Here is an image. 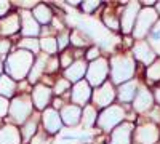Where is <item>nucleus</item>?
I'll list each match as a JSON object with an SVG mask.
<instances>
[{"label":"nucleus","instance_id":"nucleus-1","mask_svg":"<svg viewBox=\"0 0 160 144\" xmlns=\"http://www.w3.org/2000/svg\"><path fill=\"white\" fill-rule=\"evenodd\" d=\"M34 64V58L32 53L26 50H18L16 53H11L7 58V74L10 78H16V80H21L31 72V67Z\"/></svg>","mask_w":160,"mask_h":144},{"label":"nucleus","instance_id":"nucleus-2","mask_svg":"<svg viewBox=\"0 0 160 144\" xmlns=\"http://www.w3.org/2000/svg\"><path fill=\"white\" fill-rule=\"evenodd\" d=\"M111 66H112V80L114 83L128 82L135 74V61L130 56H114L111 59Z\"/></svg>","mask_w":160,"mask_h":144},{"label":"nucleus","instance_id":"nucleus-3","mask_svg":"<svg viewBox=\"0 0 160 144\" xmlns=\"http://www.w3.org/2000/svg\"><path fill=\"white\" fill-rule=\"evenodd\" d=\"M8 112L15 123H26V120L29 119V115L32 112V101L26 96L15 98L10 104Z\"/></svg>","mask_w":160,"mask_h":144},{"label":"nucleus","instance_id":"nucleus-4","mask_svg":"<svg viewBox=\"0 0 160 144\" xmlns=\"http://www.w3.org/2000/svg\"><path fill=\"white\" fill-rule=\"evenodd\" d=\"M154 22H157V13L154 8H144L139 10L138 13V18H136V24H135V29H133V35L136 38H142L146 34H148Z\"/></svg>","mask_w":160,"mask_h":144},{"label":"nucleus","instance_id":"nucleus-5","mask_svg":"<svg viewBox=\"0 0 160 144\" xmlns=\"http://www.w3.org/2000/svg\"><path fill=\"white\" fill-rule=\"evenodd\" d=\"M108 71H109V66H108V61L106 59H95L90 67L87 71V78H88V85H93V87H101L104 82H106V77H108Z\"/></svg>","mask_w":160,"mask_h":144},{"label":"nucleus","instance_id":"nucleus-6","mask_svg":"<svg viewBox=\"0 0 160 144\" xmlns=\"http://www.w3.org/2000/svg\"><path fill=\"white\" fill-rule=\"evenodd\" d=\"M125 112L120 106H109L108 109H104L98 119V125L104 130V132H109L115 125H118L123 120Z\"/></svg>","mask_w":160,"mask_h":144},{"label":"nucleus","instance_id":"nucleus-7","mask_svg":"<svg viewBox=\"0 0 160 144\" xmlns=\"http://www.w3.org/2000/svg\"><path fill=\"white\" fill-rule=\"evenodd\" d=\"M115 98V91H114V87L112 83L109 82H104L101 87H98L93 93V102L96 104L98 107H106L114 101Z\"/></svg>","mask_w":160,"mask_h":144},{"label":"nucleus","instance_id":"nucleus-8","mask_svg":"<svg viewBox=\"0 0 160 144\" xmlns=\"http://www.w3.org/2000/svg\"><path fill=\"white\" fill-rule=\"evenodd\" d=\"M139 13V3L138 2H128L123 13H122V31L125 34H130L133 31V26Z\"/></svg>","mask_w":160,"mask_h":144},{"label":"nucleus","instance_id":"nucleus-9","mask_svg":"<svg viewBox=\"0 0 160 144\" xmlns=\"http://www.w3.org/2000/svg\"><path fill=\"white\" fill-rule=\"evenodd\" d=\"M135 139L139 144H155L158 141V128L154 123L142 125L136 130Z\"/></svg>","mask_w":160,"mask_h":144},{"label":"nucleus","instance_id":"nucleus-10","mask_svg":"<svg viewBox=\"0 0 160 144\" xmlns=\"http://www.w3.org/2000/svg\"><path fill=\"white\" fill-rule=\"evenodd\" d=\"M42 120H43V127L48 133H58L61 132V117L55 109H45L43 115H42Z\"/></svg>","mask_w":160,"mask_h":144},{"label":"nucleus","instance_id":"nucleus-11","mask_svg":"<svg viewBox=\"0 0 160 144\" xmlns=\"http://www.w3.org/2000/svg\"><path fill=\"white\" fill-rule=\"evenodd\" d=\"M51 99V90L45 85H37L32 91V101L35 104V107L40 109V111H43L47 106H48V102Z\"/></svg>","mask_w":160,"mask_h":144},{"label":"nucleus","instance_id":"nucleus-12","mask_svg":"<svg viewBox=\"0 0 160 144\" xmlns=\"http://www.w3.org/2000/svg\"><path fill=\"white\" fill-rule=\"evenodd\" d=\"M21 21H22V35L26 37H35L38 35L40 32V27H38V22L35 21V18L32 16V13H29L28 10H24L21 13Z\"/></svg>","mask_w":160,"mask_h":144},{"label":"nucleus","instance_id":"nucleus-13","mask_svg":"<svg viewBox=\"0 0 160 144\" xmlns=\"http://www.w3.org/2000/svg\"><path fill=\"white\" fill-rule=\"evenodd\" d=\"M61 122L66 123V125H69V127H75L80 119H82V111H80L78 106H74V104H71V106H64L61 114Z\"/></svg>","mask_w":160,"mask_h":144},{"label":"nucleus","instance_id":"nucleus-14","mask_svg":"<svg viewBox=\"0 0 160 144\" xmlns=\"http://www.w3.org/2000/svg\"><path fill=\"white\" fill-rule=\"evenodd\" d=\"M152 102H154L152 95L146 88H141L139 91H136L135 101H133V107H135V111H138V112H146V111H149L152 107Z\"/></svg>","mask_w":160,"mask_h":144},{"label":"nucleus","instance_id":"nucleus-15","mask_svg":"<svg viewBox=\"0 0 160 144\" xmlns=\"http://www.w3.org/2000/svg\"><path fill=\"white\" fill-rule=\"evenodd\" d=\"M131 130H133V125L131 123H122V125H118L112 132L111 144H130Z\"/></svg>","mask_w":160,"mask_h":144},{"label":"nucleus","instance_id":"nucleus-16","mask_svg":"<svg viewBox=\"0 0 160 144\" xmlns=\"http://www.w3.org/2000/svg\"><path fill=\"white\" fill-rule=\"evenodd\" d=\"M87 72V64L85 61H75L74 64H71V66L64 71V77L66 80H68L69 83L71 82H80V78L83 77V74Z\"/></svg>","mask_w":160,"mask_h":144},{"label":"nucleus","instance_id":"nucleus-17","mask_svg":"<svg viewBox=\"0 0 160 144\" xmlns=\"http://www.w3.org/2000/svg\"><path fill=\"white\" fill-rule=\"evenodd\" d=\"M90 96H91V90H90L88 82H82V80L77 82L72 90V96H71L72 101L75 104H85L90 99Z\"/></svg>","mask_w":160,"mask_h":144},{"label":"nucleus","instance_id":"nucleus-18","mask_svg":"<svg viewBox=\"0 0 160 144\" xmlns=\"http://www.w3.org/2000/svg\"><path fill=\"white\" fill-rule=\"evenodd\" d=\"M135 58L139 59L144 64H151L155 59V53H154V50H151V47L146 43V42L139 40L135 45Z\"/></svg>","mask_w":160,"mask_h":144},{"label":"nucleus","instance_id":"nucleus-19","mask_svg":"<svg viewBox=\"0 0 160 144\" xmlns=\"http://www.w3.org/2000/svg\"><path fill=\"white\" fill-rule=\"evenodd\" d=\"M21 135L19 130L13 125H7L0 128V144H19Z\"/></svg>","mask_w":160,"mask_h":144},{"label":"nucleus","instance_id":"nucleus-20","mask_svg":"<svg viewBox=\"0 0 160 144\" xmlns=\"http://www.w3.org/2000/svg\"><path fill=\"white\" fill-rule=\"evenodd\" d=\"M19 31V16L16 13H11L7 18L0 21V32L5 35H11Z\"/></svg>","mask_w":160,"mask_h":144},{"label":"nucleus","instance_id":"nucleus-21","mask_svg":"<svg viewBox=\"0 0 160 144\" xmlns=\"http://www.w3.org/2000/svg\"><path fill=\"white\" fill-rule=\"evenodd\" d=\"M136 90H138V83L136 82H125L120 85L118 88V99L123 102H130L135 99L136 96Z\"/></svg>","mask_w":160,"mask_h":144},{"label":"nucleus","instance_id":"nucleus-22","mask_svg":"<svg viewBox=\"0 0 160 144\" xmlns=\"http://www.w3.org/2000/svg\"><path fill=\"white\" fill-rule=\"evenodd\" d=\"M15 90H16V83L13 78H10L8 75H0V96L3 98H10L15 95Z\"/></svg>","mask_w":160,"mask_h":144},{"label":"nucleus","instance_id":"nucleus-23","mask_svg":"<svg viewBox=\"0 0 160 144\" xmlns=\"http://www.w3.org/2000/svg\"><path fill=\"white\" fill-rule=\"evenodd\" d=\"M32 15H34L35 21L42 22V24H48V22L53 19L51 10H50L47 5H43V3H37L35 8H34V13H32Z\"/></svg>","mask_w":160,"mask_h":144},{"label":"nucleus","instance_id":"nucleus-24","mask_svg":"<svg viewBox=\"0 0 160 144\" xmlns=\"http://www.w3.org/2000/svg\"><path fill=\"white\" fill-rule=\"evenodd\" d=\"M45 64H47V56H38L37 58V61L32 64V69L29 72V82H37V78L45 71Z\"/></svg>","mask_w":160,"mask_h":144},{"label":"nucleus","instance_id":"nucleus-25","mask_svg":"<svg viewBox=\"0 0 160 144\" xmlns=\"http://www.w3.org/2000/svg\"><path fill=\"white\" fill-rule=\"evenodd\" d=\"M80 120L83 122V127L91 128L93 125H95V122H96V111H95V107L87 106L83 109V115H82V119H80Z\"/></svg>","mask_w":160,"mask_h":144},{"label":"nucleus","instance_id":"nucleus-26","mask_svg":"<svg viewBox=\"0 0 160 144\" xmlns=\"http://www.w3.org/2000/svg\"><path fill=\"white\" fill-rule=\"evenodd\" d=\"M35 132H37V115H32V119L26 120V125L22 128V138L24 139H31Z\"/></svg>","mask_w":160,"mask_h":144},{"label":"nucleus","instance_id":"nucleus-27","mask_svg":"<svg viewBox=\"0 0 160 144\" xmlns=\"http://www.w3.org/2000/svg\"><path fill=\"white\" fill-rule=\"evenodd\" d=\"M38 43H40V48H42L45 53H48V55L56 53V50H58V43H56V40L53 37H45Z\"/></svg>","mask_w":160,"mask_h":144},{"label":"nucleus","instance_id":"nucleus-28","mask_svg":"<svg viewBox=\"0 0 160 144\" xmlns=\"http://www.w3.org/2000/svg\"><path fill=\"white\" fill-rule=\"evenodd\" d=\"M19 48L29 51V53H37L38 48H40V43H38L37 38H24L19 43Z\"/></svg>","mask_w":160,"mask_h":144},{"label":"nucleus","instance_id":"nucleus-29","mask_svg":"<svg viewBox=\"0 0 160 144\" xmlns=\"http://www.w3.org/2000/svg\"><path fill=\"white\" fill-rule=\"evenodd\" d=\"M151 45L154 47V53L160 55V21H157L155 27L151 31Z\"/></svg>","mask_w":160,"mask_h":144},{"label":"nucleus","instance_id":"nucleus-30","mask_svg":"<svg viewBox=\"0 0 160 144\" xmlns=\"http://www.w3.org/2000/svg\"><path fill=\"white\" fill-rule=\"evenodd\" d=\"M148 78L152 82L160 80V61H155L152 66L148 69Z\"/></svg>","mask_w":160,"mask_h":144},{"label":"nucleus","instance_id":"nucleus-31","mask_svg":"<svg viewBox=\"0 0 160 144\" xmlns=\"http://www.w3.org/2000/svg\"><path fill=\"white\" fill-rule=\"evenodd\" d=\"M69 87H71V83L66 80V78H61V80H58L56 85H55V93H56V95H62Z\"/></svg>","mask_w":160,"mask_h":144},{"label":"nucleus","instance_id":"nucleus-32","mask_svg":"<svg viewBox=\"0 0 160 144\" xmlns=\"http://www.w3.org/2000/svg\"><path fill=\"white\" fill-rule=\"evenodd\" d=\"M99 7V2H95V0H90V2H83L82 3V10L85 13H91L93 10H96Z\"/></svg>","mask_w":160,"mask_h":144},{"label":"nucleus","instance_id":"nucleus-33","mask_svg":"<svg viewBox=\"0 0 160 144\" xmlns=\"http://www.w3.org/2000/svg\"><path fill=\"white\" fill-rule=\"evenodd\" d=\"M8 107H10V102H8V99H7V98H3V96H0V119L7 115Z\"/></svg>","mask_w":160,"mask_h":144},{"label":"nucleus","instance_id":"nucleus-34","mask_svg":"<svg viewBox=\"0 0 160 144\" xmlns=\"http://www.w3.org/2000/svg\"><path fill=\"white\" fill-rule=\"evenodd\" d=\"M69 34L68 32H62L59 37H58V40H56V43H58V48H64L66 45H68L69 43Z\"/></svg>","mask_w":160,"mask_h":144},{"label":"nucleus","instance_id":"nucleus-35","mask_svg":"<svg viewBox=\"0 0 160 144\" xmlns=\"http://www.w3.org/2000/svg\"><path fill=\"white\" fill-rule=\"evenodd\" d=\"M104 22H106V26H109L111 29H117V27H118V22L114 19V16H112V15H109V13H106V16H104Z\"/></svg>","mask_w":160,"mask_h":144},{"label":"nucleus","instance_id":"nucleus-36","mask_svg":"<svg viewBox=\"0 0 160 144\" xmlns=\"http://www.w3.org/2000/svg\"><path fill=\"white\" fill-rule=\"evenodd\" d=\"M8 50H10V42L0 38V56H5L8 53Z\"/></svg>","mask_w":160,"mask_h":144},{"label":"nucleus","instance_id":"nucleus-37","mask_svg":"<svg viewBox=\"0 0 160 144\" xmlns=\"http://www.w3.org/2000/svg\"><path fill=\"white\" fill-rule=\"evenodd\" d=\"M71 61H72V59H71V53H64L62 58H61V66L68 69V67L71 66Z\"/></svg>","mask_w":160,"mask_h":144},{"label":"nucleus","instance_id":"nucleus-38","mask_svg":"<svg viewBox=\"0 0 160 144\" xmlns=\"http://www.w3.org/2000/svg\"><path fill=\"white\" fill-rule=\"evenodd\" d=\"M98 56H99V50H98L96 47H93L88 53H87V58H88V59H93V61L98 59Z\"/></svg>","mask_w":160,"mask_h":144},{"label":"nucleus","instance_id":"nucleus-39","mask_svg":"<svg viewBox=\"0 0 160 144\" xmlns=\"http://www.w3.org/2000/svg\"><path fill=\"white\" fill-rule=\"evenodd\" d=\"M31 144H48V142H47L45 135L40 133V135H37L35 138H32V142H31Z\"/></svg>","mask_w":160,"mask_h":144},{"label":"nucleus","instance_id":"nucleus-40","mask_svg":"<svg viewBox=\"0 0 160 144\" xmlns=\"http://www.w3.org/2000/svg\"><path fill=\"white\" fill-rule=\"evenodd\" d=\"M80 141H77V139H66V138H62V139H59V141H55L53 144H78Z\"/></svg>","mask_w":160,"mask_h":144},{"label":"nucleus","instance_id":"nucleus-41","mask_svg":"<svg viewBox=\"0 0 160 144\" xmlns=\"http://www.w3.org/2000/svg\"><path fill=\"white\" fill-rule=\"evenodd\" d=\"M8 10H10V3L8 2H0V16H3Z\"/></svg>","mask_w":160,"mask_h":144},{"label":"nucleus","instance_id":"nucleus-42","mask_svg":"<svg viewBox=\"0 0 160 144\" xmlns=\"http://www.w3.org/2000/svg\"><path fill=\"white\" fill-rule=\"evenodd\" d=\"M18 5L22 8H35L37 2H18Z\"/></svg>","mask_w":160,"mask_h":144},{"label":"nucleus","instance_id":"nucleus-43","mask_svg":"<svg viewBox=\"0 0 160 144\" xmlns=\"http://www.w3.org/2000/svg\"><path fill=\"white\" fill-rule=\"evenodd\" d=\"M48 64H50V67H48V71H50V72L56 71V67H58V61H56V59H51Z\"/></svg>","mask_w":160,"mask_h":144},{"label":"nucleus","instance_id":"nucleus-44","mask_svg":"<svg viewBox=\"0 0 160 144\" xmlns=\"http://www.w3.org/2000/svg\"><path fill=\"white\" fill-rule=\"evenodd\" d=\"M155 98H157V101L160 102V88H157V90H155Z\"/></svg>","mask_w":160,"mask_h":144},{"label":"nucleus","instance_id":"nucleus-45","mask_svg":"<svg viewBox=\"0 0 160 144\" xmlns=\"http://www.w3.org/2000/svg\"><path fill=\"white\" fill-rule=\"evenodd\" d=\"M155 13H160V3L155 5Z\"/></svg>","mask_w":160,"mask_h":144},{"label":"nucleus","instance_id":"nucleus-46","mask_svg":"<svg viewBox=\"0 0 160 144\" xmlns=\"http://www.w3.org/2000/svg\"><path fill=\"white\" fill-rule=\"evenodd\" d=\"M2 69H3V66H2V62H0V74H2Z\"/></svg>","mask_w":160,"mask_h":144}]
</instances>
